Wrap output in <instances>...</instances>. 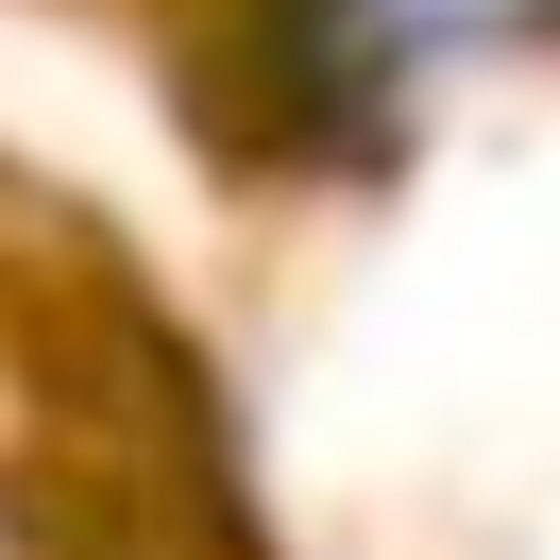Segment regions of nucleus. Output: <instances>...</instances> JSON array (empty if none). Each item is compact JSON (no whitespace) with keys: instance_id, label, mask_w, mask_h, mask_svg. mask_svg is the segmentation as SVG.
I'll list each match as a JSON object with an SVG mask.
<instances>
[{"instance_id":"1","label":"nucleus","mask_w":560,"mask_h":560,"mask_svg":"<svg viewBox=\"0 0 560 560\" xmlns=\"http://www.w3.org/2000/svg\"><path fill=\"white\" fill-rule=\"evenodd\" d=\"M560 35V0H289V85H306L323 119H390L408 85L442 69H492V51Z\"/></svg>"}]
</instances>
